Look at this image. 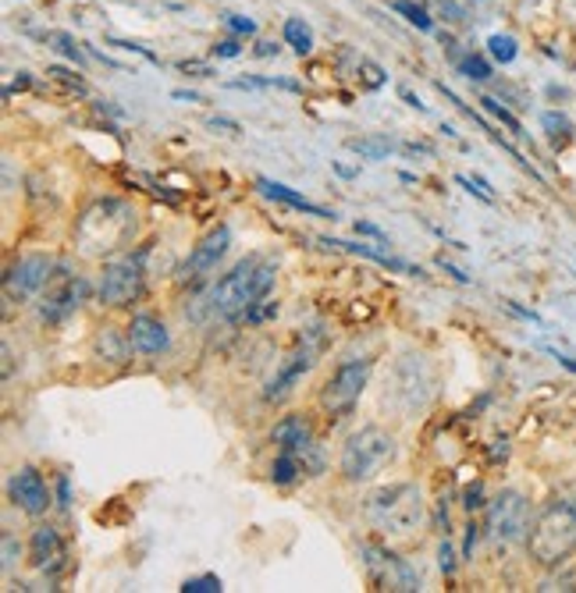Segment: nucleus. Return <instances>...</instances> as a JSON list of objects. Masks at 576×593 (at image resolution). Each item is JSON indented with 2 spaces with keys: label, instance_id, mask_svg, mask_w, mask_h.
I'll return each instance as SVG.
<instances>
[{
  "label": "nucleus",
  "instance_id": "obj_6",
  "mask_svg": "<svg viewBox=\"0 0 576 593\" xmlns=\"http://www.w3.org/2000/svg\"><path fill=\"white\" fill-rule=\"evenodd\" d=\"M370 369H373L370 359H348V362H341V366L324 380V387H320V408H324L327 415H334V419L348 415V412L356 408V401H359L366 380H370Z\"/></svg>",
  "mask_w": 576,
  "mask_h": 593
},
{
  "label": "nucleus",
  "instance_id": "obj_22",
  "mask_svg": "<svg viewBox=\"0 0 576 593\" xmlns=\"http://www.w3.org/2000/svg\"><path fill=\"white\" fill-rule=\"evenodd\" d=\"M348 149H356L366 160H384L391 153V142L388 138H348Z\"/></svg>",
  "mask_w": 576,
  "mask_h": 593
},
{
  "label": "nucleus",
  "instance_id": "obj_36",
  "mask_svg": "<svg viewBox=\"0 0 576 593\" xmlns=\"http://www.w3.org/2000/svg\"><path fill=\"white\" fill-rule=\"evenodd\" d=\"M213 53H217V57H238V43H235V39H224V43L213 46Z\"/></svg>",
  "mask_w": 576,
  "mask_h": 593
},
{
  "label": "nucleus",
  "instance_id": "obj_7",
  "mask_svg": "<svg viewBox=\"0 0 576 593\" xmlns=\"http://www.w3.org/2000/svg\"><path fill=\"white\" fill-rule=\"evenodd\" d=\"M142 277H146V249H139L135 256H121L114 263L103 266L100 277V302L110 309H121L128 302L139 298L142 291Z\"/></svg>",
  "mask_w": 576,
  "mask_h": 593
},
{
  "label": "nucleus",
  "instance_id": "obj_13",
  "mask_svg": "<svg viewBox=\"0 0 576 593\" xmlns=\"http://www.w3.org/2000/svg\"><path fill=\"white\" fill-rule=\"evenodd\" d=\"M363 554H366V568L380 589H420V575L402 557H395L380 547H363Z\"/></svg>",
  "mask_w": 576,
  "mask_h": 593
},
{
  "label": "nucleus",
  "instance_id": "obj_37",
  "mask_svg": "<svg viewBox=\"0 0 576 593\" xmlns=\"http://www.w3.org/2000/svg\"><path fill=\"white\" fill-rule=\"evenodd\" d=\"M480 494H484V490H480V483H473V486L466 490V501H462V504H466L469 511H473V508H480V504H484V501H480Z\"/></svg>",
  "mask_w": 576,
  "mask_h": 593
},
{
  "label": "nucleus",
  "instance_id": "obj_30",
  "mask_svg": "<svg viewBox=\"0 0 576 593\" xmlns=\"http://www.w3.org/2000/svg\"><path fill=\"white\" fill-rule=\"evenodd\" d=\"M181 589L185 593H220V579L217 575H196V579H185Z\"/></svg>",
  "mask_w": 576,
  "mask_h": 593
},
{
  "label": "nucleus",
  "instance_id": "obj_4",
  "mask_svg": "<svg viewBox=\"0 0 576 593\" xmlns=\"http://www.w3.org/2000/svg\"><path fill=\"white\" fill-rule=\"evenodd\" d=\"M366 518L384 536H398V540L412 536V529H420V522H423L420 490L412 483H395L388 490H377L366 501Z\"/></svg>",
  "mask_w": 576,
  "mask_h": 593
},
{
  "label": "nucleus",
  "instance_id": "obj_20",
  "mask_svg": "<svg viewBox=\"0 0 576 593\" xmlns=\"http://www.w3.org/2000/svg\"><path fill=\"white\" fill-rule=\"evenodd\" d=\"M299 472H306V462H302V455H295V451H281L274 462H270V479L274 483H295L299 479Z\"/></svg>",
  "mask_w": 576,
  "mask_h": 593
},
{
  "label": "nucleus",
  "instance_id": "obj_29",
  "mask_svg": "<svg viewBox=\"0 0 576 593\" xmlns=\"http://www.w3.org/2000/svg\"><path fill=\"white\" fill-rule=\"evenodd\" d=\"M46 78H53L57 85H64L68 92H85V82H82L78 75H71V71H64V67H46Z\"/></svg>",
  "mask_w": 576,
  "mask_h": 593
},
{
  "label": "nucleus",
  "instance_id": "obj_14",
  "mask_svg": "<svg viewBox=\"0 0 576 593\" xmlns=\"http://www.w3.org/2000/svg\"><path fill=\"white\" fill-rule=\"evenodd\" d=\"M7 490H11V501H14L25 515H43V511H46V504H50L46 479H43L32 465H21V469L11 476Z\"/></svg>",
  "mask_w": 576,
  "mask_h": 593
},
{
  "label": "nucleus",
  "instance_id": "obj_19",
  "mask_svg": "<svg viewBox=\"0 0 576 593\" xmlns=\"http://www.w3.org/2000/svg\"><path fill=\"white\" fill-rule=\"evenodd\" d=\"M320 245H327V249H345V252H356V256H366V259H373V263H380V266H388V270H395V273H420V270H416V266H409L405 259H395V256H388L384 249H373V245H363V241L320 238Z\"/></svg>",
  "mask_w": 576,
  "mask_h": 593
},
{
  "label": "nucleus",
  "instance_id": "obj_15",
  "mask_svg": "<svg viewBox=\"0 0 576 593\" xmlns=\"http://www.w3.org/2000/svg\"><path fill=\"white\" fill-rule=\"evenodd\" d=\"M64 540L53 526H36L32 536H28V565L39 568V572H60L64 568Z\"/></svg>",
  "mask_w": 576,
  "mask_h": 593
},
{
  "label": "nucleus",
  "instance_id": "obj_8",
  "mask_svg": "<svg viewBox=\"0 0 576 593\" xmlns=\"http://www.w3.org/2000/svg\"><path fill=\"white\" fill-rule=\"evenodd\" d=\"M324 352V330L320 327H309L306 334H302V341L295 344V352L277 366V373L267 380V387H263V398L267 401H277V398H284L295 383H299V376L316 362V355Z\"/></svg>",
  "mask_w": 576,
  "mask_h": 593
},
{
  "label": "nucleus",
  "instance_id": "obj_2",
  "mask_svg": "<svg viewBox=\"0 0 576 593\" xmlns=\"http://www.w3.org/2000/svg\"><path fill=\"white\" fill-rule=\"evenodd\" d=\"M530 557L537 565H558L576 550V501L548 504L526 536Z\"/></svg>",
  "mask_w": 576,
  "mask_h": 593
},
{
  "label": "nucleus",
  "instance_id": "obj_42",
  "mask_svg": "<svg viewBox=\"0 0 576 593\" xmlns=\"http://www.w3.org/2000/svg\"><path fill=\"white\" fill-rule=\"evenodd\" d=\"M256 53H260V57H270V53H277V46H274V43H260Z\"/></svg>",
  "mask_w": 576,
  "mask_h": 593
},
{
  "label": "nucleus",
  "instance_id": "obj_24",
  "mask_svg": "<svg viewBox=\"0 0 576 593\" xmlns=\"http://www.w3.org/2000/svg\"><path fill=\"white\" fill-rule=\"evenodd\" d=\"M395 11L398 14H405V21L409 25H416L420 32H430L434 28V21H430V14L420 7V4H409V0H395Z\"/></svg>",
  "mask_w": 576,
  "mask_h": 593
},
{
  "label": "nucleus",
  "instance_id": "obj_1",
  "mask_svg": "<svg viewBox=\"0 0 576 593\" xmlns=\"http://www.w3.org/2000/svg\"><path fill=\"white\" fill-rule=\"evenodd\" d=\"M277 266L263 256H249L242 263L231 266V273H224L206 295H203V312L210 320H235L242 316L249 305H256L270 284H274Z\"/></svg>",
  "mask_w": 576,
  "mask_h": 593
},
{
  "label": "nucleus",
  "instance_id": "obj_27",
  "mask_svg": "<svg viewBox=\"0 0 576 593\" xmlns=\"http://www.w3.org/2000/svg\"><path fill=\"white\" fill-rule=\"evenodd\" d=\"M540 124L548 128V135H551V138H569V131H572V121H569L565 114H555V110L540 114Z\"/></svg>",
  "mask_w": 576,
  "mask_h": 593
},
{
  "label": "nucleus",
  "instance_id": "obj_26",
  "mask_svg": "<svg viewBox=\"0 0 576 593\" xmlns=\"http://www.w3.org/2000/svg\"><path fill=\"white\" fill-rule=\"evenodd\" d=\"M46 39L53 43V50H60V53H64V57H71L75 64H85V53L78 50V43H75V39H71L68 32H50Z\"/></svg>",
  "mask_w": 576,
  "mask_h": 593
},
{
  "label": "nucleus",
  "instance_id": "obj_33",
  "mask_svg": "<svg viewBox=\"0 0 576 593\" xmlns=\"http://www.w3.org/2000/svg\"><path fill=\"white\" fill-rule=\"evenodd\" d=\"M0 547H4V572H11L14 561H18V554H21V547H18V540H14L11 533L0 536Z\"/></svg>",
  "mask_w": 576,
  "mask_h": 593
},
{
  "label": "nucleus",
  "instance_id": "obj_12",
  "mask_svg": "<svg viewBox=\"0 0 576 593\" xmlns=\"http://www.w3.org/2000/svg\"><path fill=\"white\" fill-rule=\"evenodd\" d=\"M50 273H53V263H50L46 256H21V259L7 270V277H4V298H7V302H25V298H32V295L50 281Z\"/></svg>",
  "mask_w": 576,
  "mask_h": 593
},
{
  "label": "nucleus",
  "instance_id": "obj_18",
  "mask_svg": "<svg viewBox=\"0 0 576 593\" xmlns=\"http://www.w3.org/2000/svg\"><path fill=\"white\" fill-rule=\"evenodd\" d=\"M256 185H260V192H263L267 199H277V202H284V206H292V210H299V213H309V217H327V220H334V213H331L327 206H316V202H309L306 195H299L295 188H288V185H281V181L256 178Z\"/></svg>",
  "mask_w": 576,
  "mask_h": 593
},
{
  "label": "nucleus",
  "instance_id": "obj_3",
  "mask_svg": "<svg viewBox=\"0 0 576 593\" xmlns=\"http://www.w3.org/2000/svg\"><path fill=\"white\" fill-rule=\"evenodd\" d=\"M395 437L380 426H363L356 430L345 444H341V458H338V469L348 483H366L373 479L380 469H388L395 462Z\"/></svg>",
  "mask_w": 576,
  "mask_h": 593
},
{
  "label": "nucleus",
  "instance_id": "obj_32",
  "mask_svg": "<svg viewBox=\"0 0 576 593\" xmlns=\"http://www.w3.org/2000/svg\"><path fill=\"white\" fill-rule=\"evenodd\" d=\"M224 25H228L231 32H238V36H252V32H256V21L245 18V14H224Z\"/></svg>",
  "mask_w": 576,
  "mask_h": 593
},
{
  "label": "nucleus",
  "instance_id": "obj_41",
  "mask_svg": "<svg viewBox=\"0 0 576 593\" xmlns=\"http://www.w3.org/2000/svg\"><path fill=\"white\" fill-rule=\"evenodd\" d=\"M57 497H60V508H68V479L60 476V483H57Z\"/></svg>",
  "mask_w": 576,
  "mask_h": 593
},
{
  "label": "nucleus",
  "instance_id": "obj_5",
  "mask_svg": "<svg viewBox=\"0 0 576 593\" xmlns=\"http://www.w3.org/2000/svg\"><path fill=\"white\" fill-rule=\"evenodd\" d=\"M135 227V213L128 202L121 199H103L96 202L92 210L82 213L78 220V241L89 256H100V252H110L124 241V234Z\"/></svg>",
  "mask_w": 576,
  "mask_h": 593
},
{
  "label": "nucleus",
  "instance_id": "obj_35",
  "mask_svg": "<svg viewBox=\"0 0 576 593\" xmlns=\"http://www.w3.org/2000/svg\"><path fill=\"white\" fill-rule=\"evenodd\" d=\"M437 7L448 14V21H462V7L455 0H437Z\"/></svg>",
  "mask_w": 576,
  "mask_h": 593
},
{
  "label": "nucleus",
  "instance_id": "obj_11",
  "mask_svg": "<svg viewBox=\"0 0 576 593\" xmlns=\"http://www.w3.org/2000/svg\"><path fill=\"white\" fill-rule=\"evenodd\" d=\"M228 245H231V227H228V224L210 227V231L192 245V252L185 256V263L178 266V284H188V281L206 277V273L220 263V256L228 252Z\"/></svg>",
  "mask_w": 576,
  "mask_h": 593
},
{
  "label": "nucleus",
  "instance_id": "obj_43",
  "mask_svg": "<svg viewBox=\"0 0 576 593\" xmlns=\"http://www.w3.org/2000/svg\"><path fill=\"white\" fill-rule=\"evenodd\" d=\"M174 99H188V103H196L199 96H196V92H185V89H174Z\"/></svg>",
  "mask_w": 576,
  "mask_h": 593
},
{
  "label": "nucleus",
  "instance_id": "obj_16",
  "mask_svg": "<svg viewBox=\"0 0 576 593\" xmlns=\"http://www.w3.org/2000/svg\"><path fill=\"white\" fill-rule=\"evenodd\" d=\"M124 337H128V344H132L135 352H142V355H160V352H167V344H171L167 327H164L156 316H146V312L132 316Z\"/></svg>",
  "mask_w": 576,
  "mask_h": 593
},
{
  "label": "nucleus",
  "instance_id": "obj_10",
  "mask_svg": "<svg viewBox=\"0 0 576 593\" xmlns=\"http://www.w3.org/2000/svg\"><path fill=\"white\" fill-rule=\"evenodd\" d=\"M82 298H85V281L68 273L64 266H53V273L46 281V291H43V302H39V316L46 323H60L64 316H71L78 309Z\"/></svg>",
  "mask_w": 576,
  "mask_h": 593
},
{
  "label": "nucleus",
  "instance_id": "obj_17",
  "mask_svg": "<svg viewBox=\"0 0 576 593\" xmlns=\"http://www.w3.org/2000/svg\"><path fill=\"white\" fill-rule=\"evenodd\" d=\"M270 440L281 444V451H295V455H309L316 451L313 447V430L302 415H284L274 430H270Z\"/></svg>",
  "mask_w": 576,
  "mask_h": 593
},
{
  "label": "nucleus",
  "instance_id": "obj_39",
  "mask_svg": "<svg viewBox=\"0 0 576 593\" xmlns=\"http://www.w3.org/2000/svg\"><path fill=\"white\" fill-rule=\"evenodd\" d=\"M356 231L359 234H370V238H384V231L377 224H366V220H356Z\"/></svg>",
  "mask_w": 576,
  "mask_h": 593
},
{
  "label": "nucleus",
  "instance_id": "obj_23",
  "mask_svg": "<svg viewBox=\"0 0 576 593\" xmlns=\"http://www.w3.org/2000/svg\"><path fill=\"white\" fill-rule=\"evenodd\" d=\"M487 50H491V57L498 60V64H512L516 60V39L512 36H501V32H494L491 39H487Z\"/></svg>",
  "mask_w": 576,
  "mask_h": 593
},
{
  "label": "nucleus",
  "instance_id": "obj_9",
  "mask_svg": "<svg viewBox=\"0 0 576 593\" xmlns=\"http://www.w3.org/2000/svg\"><path fill=\"white\" fill-rule=\"evenodd\" d=\"M530 529V504L523 494L516 490H501L491 504H487V536L498 543H512L519 536H526Z\"/></svg>",
  "mask_w": 576,
  "mask_h": 593
},
{
  "label": "nucleus",
  "instance_id": "obj_25",
  "mask_svg": "<svg viewBox=\"0 0 576 593\" xmlns=\"http://www.w3.org/2000/svg\"><path fill=\"white\" fill-rule=\"evenodd\" d=\"M459 71H462L469 82H487V78H491V64H487L480 53L462 57V60H459Z\"/></svg>",
  "mask_w": 576,
  "mask_h": 593
},
{
  "label": "nucleus",
  "instance_id": "obj_40",
  "mask_svg": "<svg viewBox=\"0 0 576 593\" xmlns=\"http://www.w3.org/2000/svg\"><path fill=\"white\" fill-rule=\"evenodd\" d=\"M473 543H476V526L469 522V526H466V547H462V557H469V554H473Z\"/></svg>",
  "mask_w": 576,
  "mask_h": 593
},
{
  "label": "nucleus",
  "instance_id": "obj_44",
  "mask_svg": "<svg viewBox=\"0 0 576 593\" xmlns=\"http://www.w3.org/2000/svg\"><path fill=\"white\" fill-rule=\"evenodd\" d=\"M4 376H11V348L4 344Z\"/></svg>",
  "mask_w": 576,
  "mask_h": 593
},
{
  "label": "nucleus",
  "instance_id": "obj_34",
  "mask_svg": "<svg viewBox=\"0 0 576 593\" xmlns=\"http://www.w3.org/2000/svg\"><path fill=\"white\" fill-rule=\"evenodd\" d=\"M110 46H117V50H132V53H142L146 60H153V64H156V53H149V50H146V46H139V43H124V39H114Z\"/></svg>",
  "mask_w": 576,
  "mask_h": 593
},
{
  "label": "nucleus",
  "instance_id": "obj_38",
  "mask_svg": "<svg viewBox=\"0 0 576 593\" xmlns=\"http://www.w3.org/2000/svg\"><path fill=\"white\" fill-rule=\"evenodd\" d=\"M452 568H455V554H452V547H448V543H441V572L448 575Z\"/></svg>",
  "mask_w": 576,
  "mask_h": 593
},
{
  "label": "nucleus",
  "instance_id": "obj_31",
  "mask_svg": "<svg viewBox=\"0 0 576 593\" xmlns=\"http://www.w3.org/2000/svg\"><path fill=\"white\" fill-rule=\"evenodd\" d=\"M242 316H245L249 323H263V320H270V316H277V302H263V305L256 302V305H249V309H245Z\"/></svg>",
  "mask_w": 576,
  "mask_h": 593
},
{
  "label": "nucleus",
  "instance_id": "obj_28",
  "mask_svg": "<svg viewBox=\"0 0 576 593\" xmlns=\"http://www.w3.org/2000/svg\"><path fill=\"white\" fill-rule=\"evenodd\" d=\"M480 103H484V110H491V114H494V117H498V121H501V124H505L512 135H523V124H519V121H516V117H512V114H508V110H505L498 99H491V96H480Z\"/></svg>",
  "mask_w": 576,
  "mask_h": 593
},
{
  "label": "nucleus",
  "instance_id": "obj_21",
  "mask_svg": "<svg viewBox=\"0 0 576 593\" xmlns=\"http://www.w3.org/2000/svg\"><path fill=\"white\" fill-rule=\"evenodd\" d=\"M284 43H288L299 57H306V53L313 50V28H309L302 18H288V21H284Z\"/></svg>",
  "mask_w": 576,
  "mask_h": 593
}]
</instances>
